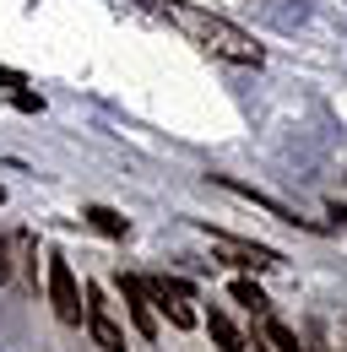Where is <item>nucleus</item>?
I'll use <instances>...</instances> for the list:
<instances>
[{"instance_id":"7","label":"nucleus","mask_w":347,"mask_h":352,"mask_svg":"<svg viewBox=\"0 0 347 352\" xmlns=\"http://www.w3.org/2000/svg\"><path fill=\"white\" fill-rule=\"evenodd\" d=\"M217 184H222V190H233V195H244V201H255V206H266L277 222H299V212H293V206L271 201V195H266V190H255V184H239V179H217Z\"/></svg>"},{"instance_id":"3","label":"nucleus","mask_w":347,"mask_h":352,"mask_svg":"<svg viewBox=\"0 0 347 352\" xmlns=\"http://www.w3.org/2000/svg\"><path fill=\"white\" fill-rule=\"evenodd\" d=\"M43 282H49V304H54V314H60L65 325H82V282H76L71 261H65V255H49Z\"/></svg>"},{"instance_id":"8","label":"nucleus","mask_w":347,"mask_h":352,"mask_svg":"<svg viewBox=\"0 0 347 352\" xmlns=\"http://www.w3.org/2000/svg\"><path fill=\"white\" fill-rule=\"evenodd\" d=\"M207 331H212V342H217L222 352H244V347H250V342H244V331H239L222 309H212V314H207Z\"/></svg>"},{"instance_id":"12","label":"nucleus","mask_w":347,"mask_h":352,"mask_svg":"<svg viewBox=\"0 0 347 352\" xmlns=\"http://www.w3.org/2000/svg\"><path fill=\"white\" fill-rule=\"evenodd\" d=\"M11 276V250H6V239H0V282Z\"/></svg>"},{"instance_id":"9","label":"nucleus","mask_w":347,"mask_h":352,"mask_svg":"<svg viewBox=\"0 0 347 352\" xmlns=\"http://www.w3.org/2000/svg\"><path fill=\"white\" fill-rule=\"evenodd\" d=\"M82 217H87V228H98V233H103V239H125V233H130V222L120 217V212H114V206H87Z\"/></svg>"},{"instance_id":"4","label":"nucleus","mask_w":347,"mask_h":352,"mask_svg":"<svg viewBox=\"0 0 347 352\" xmlns=\"http://www.w3.org/2000/svg\"><path fill=\"white\" fill-rule=\"evenodd\" d=\"M114 287L125 293V314H130V325H136V336L158 342V309H152L147 282H141V276H130V271H120V276H114Z\"/></svg>"},{"instance_id":"13","label":"nucleus","mask_w":347,"mask_h":352,"mask_svg":"<svg viewBox=\"0 0 347 352\" xmlns=\"http://www.w3.org/2000/svg\"><path fill=\"white\" fill-rule=\"evenodd\" d=\"M331 217L342 222V233H347V206H331Z\"/></svg>"},{"instance_id":"2","label":"nucleus","mask_w":347,"mask_h":352,"mask_svg":"<svg viewBox=\"0 0 347 352\" xmlns=\"http://www.w3.org/2000/svg\"><path fill=\"white\" fill-rule=\"evenodd\" d=\"M82 325L103 352H125V325L114 320V304L103 298V287H82Z\"/></svg>"},{"instance_id":"5","label":"nucleus","mask_w":347,"mask_h":352,"mask_svg":"<svg viewBox=\"0 0 347 352\" xmlns=\"http://www.w3.org/2000/svg\"><path fill=\"white\" fill-rule=\"evenodd\" d=\"M147 293H152V309H163L169 314L174 331H190L196 325V309H190V287L179 282V276H158V282H147Z\"/></svg>"},{"instance_id":"10","label":"nucleus","mask_w":347,"mask_h":352,"mask_svg":"<svg viewBox=\"0 0 347 352\" xmlns=\"http://www.w3.org/2000/svg\"><path fill=\"white\" fill-rule=\"evenodd\" d=\"M260 342H266L260 352H304V342L288 331V325H282V320H271V314H266V331H260Z\"/></svg>"},{"instance_id":"6","label":"nucleus","mask_w":347,"mask_h":352,"mask_svg":"<svg viewBox=\"0 0 347 352\" xmlns=\"http://www.w3.org/2000/svg\"><path fill=\"white\" fill-rule=\"evenodd\" d=\"M212 250L222 255L228 265H239V271H271V265H282L266 244H250V239H228V233H212Z\"/></svg>"},{"instance_id":"1","label":"nucleus","mask_w":347,"mask_h":352,"mask_svg":"<svg viewBox=\"0 0 347 352\" xmlns=\"http://www.w3.org/2000/svg\"><path fill=\"white\" fill-rule=\"evenodd\" d=\"M141 6H147V11H158L169 28H179L190 44H201L207 54L228 60V65H260V60H266V49H260L239 22H228V16H217V11L185 6V0H141Z\"/></svg>"},{"instance_id":"11","label":"nucleus","mask_w":347,"mask_h":352,"mask_svg":"<svg viewBox=\"0 0 347 352\" xmlns=\"http://www.w3.org/2000/svg\"><path fill=\"white\" fill-rule=\"evenodd\" d=\"M233 304H244L250 314H271V298L260 293L255 282H233Z\"/></svg>"}]
</instances>
